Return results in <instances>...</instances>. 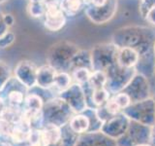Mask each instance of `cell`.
<instances>
[{
	"mask_svg": "<svg viewBox=\"0 0 155 146\" xmlns=\"http://www.w3.org/2000/svg\"><path fill=\"white\" fill-rule=\"evenodd\" d=\"M144 19H145V21L148 22L149 23L155 26V7L152 8L151 10H149L148 13L147 14V16L144 17Z\"/></svg>",
	"mask_w": 155,
	"mask_h": 146,
	"instance_id": "d6a6232c",
	"label": "cell"
},
{
	"mask_svg": "<svg viewBox=\"0 0 155 146\" xmlns=\"http://www.w3.org/2000/svg\"><path fill=\"white\" fill-rule=\"evenodd\" d=\"M78 67H86L92 70L90 52L80 50L76 54V56L74 57V58H73V61H72L70 70H73L74 68H78Z\"/></svg>",
	"mask_w": 155,
	"mask_h": 146,
	"instance_id": "e0dca14e",
	"label": "cell"
},
{
	"mask_svg": "<svg viewBox=\"0 0 155 146\" xmlns=\"http://www.w3.org/2000/svg\"><path fill=\"white\" fill-rule=\"evenodd\" d=\"M28 2H43V0H28Z\"/></svg>",
	"mask_w": 155,
	"mask_h": 146,
	"instance_id": "f35d334b",
	"label": "cell"
},
{
	"mask_svg": "<svg viewBox=\"0 0 155 146\" xmlns=\"http://www.w3.org/2000/svg\"><path fill=\"white\" fill-rule=\"evenodd\" d=\"M42 129L44 130V134H45L48 144L57 143L61 140V127H58L54 124H46Z\"/></svg>",
	"mask_w": 155,
	"mask_h": 146,
	"instance_id": "d6986e66",
	"label": "cell"
},
{
	"mask_svg": "<svg viewBox=\"0 0 155 146\" xmlns=\"http://www.w3.org/2000/svg\"><path fill=\"white\" fill-rule=\"evenodd\" d=\"M67 19L60 7L47 8L44 16V27L51 32H58L66 26Z\"/></svg>",
	"mask_w": 155,
	"mask_h": 146,
	"instance_id": "30bf717a",
	"label": "cell"
},
{
	"mask_svg": "<svg viewBox=\"0 0 155 146\" xmlns=\"http://www.w3.org/2000/svg\"><path fill=\"white\" fill-rule=\"evenodd\" d=\"M137 146H149L147 144H140V145H137Z\"/></svg>",
	"mask_w": 155,
	"mask_h": 146,
	"instance_id": "7bdbcfd3",
	"label": "cell"
},
{
	"mask_svg": "<svg viewBox=\"0 0 155 146\" xmlns=\"http://www.w3.org/2000/svg\"><path fill=\"white\" fill-rule=\"evenodd\" d=\"M140 60L139 53L130 47H117L115 57V63L121 67L134 68Z\"/></svg>",
	"mask_w": 155,
	"mask_h": 146,
	"instance_id": "8fae6325",
	"label": "cell"
},
{
	"mask_svg": "<svg viewBox=\"0 0 155 146\" xmlns=\"http://www.w3.org/2000/svg\"><path fill=\"white\" fill-rule=\"evenodd\" d=\"M44 100L42 97L37 94H29L25 96L23 102V109L42 111L44 107Z\"/></svg>",
	"mask_w": 155,
	"mask_h": 146,
	"instance_id": "7402d4cb",
	"label": "cell"
},
{
	"mask_svg": "<svg viewBox=\"0 0 155 146\" xmlns=\"http://www.w3.org/2000/svg\"><path fill=\"white\" fill-rule=\"evenodd\" d=\"M57 72L58 71L54 67L48 64V63L38 67L36 86L42 88V89H51Z\"/></svg>",
	"mask_w": 155,
	"mask_h": 146,
	"instance_id": "7c38bea8",
	"label": "cell"
},
{
	"mask_svg": "<svg viewBox=\"0 0 155 146\" xmlns=\"http://www.w3.org/2000/svg\"><path fill=\"white\" fill-rule=\"evenodd\" d=\"M16 41V34L12 30H9L0 37V49H7L11 47Z\"/></svg>",
	"mask_w": 155,
	"mask_h": 146,
	"instance_id": "f1b7e54d",
	"label": "cell"
},
{
	"mask_svg": "<svg viewBox=\"0 0 155 146\" xmlns=\"http://www.w3.org/2000/svg\"><path fill=\"white\" fill-rule=\"evenodd\" d=\"M70 129L74 131V133L81 134L87 133V130H89L90 127V120L88 118V116L85 114L78 113L77 115L73 116L70 122L68 123Z\"/></svg>",
	"mask_w": 155,
	"mask_h": 146,
	"instance_id": "5bb4252c",
	"label": "cell"
},
{
	"mask_svg": "<svg viewBox=\"0 0 155 146\" xmlns=\"http://www.w3.org/2000/svg\"><path fill=\"white\" fill-rule=\"evenodd\" d=\"M3 16H4V13L0 11V37H1L2 35H4V34L10 29L6 26V23H5Z\"/></svg>",
	"mask_w": 155,
	"mask_h": 146,
	"instance_id": "1f68e13d",
	"label": "cell"
},
{
	"mask_svg": "<svg viewBox=\"0 0 155 146\" xmlns=\"http://www.w3.org/2000/svg\"><path fill=\"white\" fill-rule=\"evenodd\" d=\"M27 146H48V142L42 128H33L26 142Z\"/></svg>",
	"mask_w": 155,
	"mask_h": 146,
	"instance_id": "44dd1931",
	"label": "cell"
},
{
	"mask_svg": "<svg viewBox=\"0 0 155 146\" xmlns=\"http://www.w3.org/2000/svg\"><path fill=\"white\" fill-rule=\"evenodd\" d=\"M80 48L70 41L62 40L51 46L47 52L48 64L54 67L57 71H68L71 63Z\"/></svg>",
	"mask_w": 155,
	"mask_h": 146,
	"instance_id": "7a4b0ae2",
	"label": "cell"
},
{
	"mask_svg": "<svg viewBox=\"0 0 155 146\" xmlns=\"http://www.w3.org/2000/svg\"><path fill=\"white\" fill-rule=\"evenodd\" d=\"M47 8L43 2H28L26 6V12L29 17L33 19L44 18Z\"/></svg>",
	"mask_w": 155,
	"mask_h": 146,
	"instance_id": "cb8c5ba5",
	"label": "cell"
},
{
	"mask_svg": "<svg viewBox=\"0 0 155 146\" xmlns=\"http://www.w3.org/2000/svg\"><path fill=\"white\" fill-rule=\"evenodd\" d=\"M73 112L69 104L60 96H57L44 104L43 118L46 124H54L62 128L70 122Z\"/></svg>",
	"mask_w": 155,
	"mask_h": 146,
	"instance_id": "3957f363",
	"label": "cell"
},
{
	"mask_svg": "<svg viewBox=\"0 0 155 146\" xmlns=\"http://www.w3.org/2000/svg\"><path fill=\"white\" fill-rule=\"evenodd\" d=\"M43 3L45 4L46 8H51V7H60L61 0H43Z\"/></svg>",
	"mask_w": 155,
	"mask_h": 146,
	"instance_id": "836d02e7",
	"label": "cell"
},
{
	"mask_svg": "<svg viewBox=\"0 0 155 146\" xmlns=\"http://www.w3.org/2000/svg\"><path fill=\"white\" fill-rule=\"evenodd\" d=\"M25 96L19 90H12L7 94V102L9 106L21 107L23 105Z\"/></svg>",
	"mask_w": 155,
	"mask_h": 146,
	"instance_id": "484cf974",
	"label": "cell"
},
{
	"mask_svg": "<svg viewBox=\"0 0 155 146\" xmlns=\"http://www.w3.org/2000/svg\"><path fill=\"white\" fill-rule=\"evenodd\" d=\"M58 96L64 99L75 113H81L86 109L87 100L84 86L75 83L67 90L58 94Z\"/></svg>",
	"mask_w": 155,
	"mask_h": 146,
	"instance_id": "8992f818",
	"label": "cell"
},
{
	"mask_svg": "<svg viewBox=\"0 0 155 146\" xmlns=\"http://www.w3.org/2000/svg\"><path fill=\"white\" fill-rule=\"evenodd\" d=\"M107 85L106 88L113 92H119L124 90L130 81L136 75V68H125L114 63L110 66L106 71Z\"/></svg>",
	"mask_w": 155,
	"mask_h": 146,
	"instance_id": "5b68a950",
	"label": "cell"
},
{
	"mask_svg": "<svg viewBox=\"0 0 155 146\" xmlns=\"http://www.w3.org/2000/svg\"><path fill=\"white\" fill-rule=\"evenodd\" d=\"M153 55H154V58H155V43H154V46H153Z\"/></svg>",
	"mask_w": 155,
	"mask_h": 146,
	"instance_id": "b9f144b4",
	"label": "cell"
},
{
	"mask_svg": "<svg viewBox=\"0 0 155 146\" xmlns=\"http://www.w3.org/2000/svg\"><path fill=\"white\" fill-rule=\"evenodd\" d=\"M0 146H13L9 141L6 140H0Z\"/></svg>",
	"mask_w": 155,
	"mask_h": 146,
	"instance_id": "8d00e7d4",
	"label": "cell"
},
{
	"mask_svg": "<svg viewBox=\"0 0 155 146\" xmlns=\"http://www.w3.org/2000/svg\"><path fill=\"white\" fill-rule=\"evenodd\" d=\"M92 70L86 67H78L71 70V76L76 83L80 85L86 84L89 80Z\"/></svg>",
	"mask_w": 155,
	"mask_h": 146,
	"instance_id": "d4e9b609",
	"label": "cell"
},
{
	"mask_svg": "<svg viewBox=\"0 0 155 146\" xmlns=\"http://www.w3.org/2000/svg\"><path fill=\"white\" fill-rule=\"evenodd\" d=\"M86 85L89 87L90 90H97L106 88L107 85V75L105 71L101 70H93L91 72L88 82Z\"/></svg>",
	"mask_w": 155,
	"mask_h": 146,
	"instance_id": "ac0fdd59",
	"label": "cell"
},
{
	"mask_svg": "<svg viewBox=\"0 0 155 146\" xmlns=\"http://www.w3.org/2000/svg\"><path fill=\"white\" fill-rule=\"evenodd\" d=\"M48 146H62L61 140L59 141V142H57V143H53V144H48Z\"/></svg>",
	"mask_w": 155,
	"mask_h": 146,
	"instance_id": "74e56055",
	"label": "cell"
},
{
	"mask_svg": "<svg viewBox=\"0 0 155 146\" xmlns=\"http://www.w3.org/2000/svg\"><path fill=\"white\" fill-rule=\"evenodd\" d=\"M9 0H0V5L1 4H4V3H6V2H8Z\"/></svg>",
	"mask_w": 155,
	"mask_h": 146,
	"instance_id": "60d3db41",
	"label": "cell"
},
{
	"mask_svg": "<svg viewBox=\"0 0 155 146\" xmlns=\"http://www.w3.org/2000/svg\"><path fill=\"white\" fill-rule=\"evenodd\" d=\"M60 8L66 17H75L85 8L84 0H61Z\"/></svg>",
	"mask_w": 155,
	"mask_h": 146,
	"instance_id": "9a60e30c",
	"label": "cell"
},
{
	"mask_svg": "<svg viewBox=\"0 0 155 146\" xmlns=\"http://www.w3.org/2000/svg\"><path fill=\"white\" fill-rule=\"evenodd\" d=\"M4 22L5 23H6V26L9 27V28H11L15 26V23H16V19H15L14 17V15H12L11 13H6V14H4Z\"/></svg>",
	"mask_w": 155,
	"mask_h": 146,
	"instance_id": "4dcf8cb0",
	"label": "cell"
},
{
	"mask_svg": "<svg viewBox=\"0 0 155 146\" xmlns=\"http://www.w3.org/2000/svg\"><path fill=\"white\" fill-rule=\"evenodd\" d=\"M107 2H108V0H91L89 5H92L94 7H101L104 6Z\"/></svg>",
	"mask_w": 155,
	"mask_h": 146,
	"instance_id": "e575fe53",
	"label": "cell"
},
{
	"mask_svg": "<svg viewBox=\"0 0 155 146\" xmlns=\"http://www.w3.org/2000/svg\"><path fill=\"white\" fill-rule=\"evenodd\" d=\"M23 108L22 107H14V106H5L4 109L0 112V117L14 125L18 123L22 118Z\"/></svg>",
	"mask_w": 155,
	"mask_h": 146,
	"instance_id": "2e32d148",
	"label": "cell"
},
{
	"mask_svg": "<svg viewBox=\"0 0 155 146\" xmlns=\"http://www.w3.org/2000/svg\"><path fill=\"white\" fill-rule=\"evenodd\" d=\"M125 89L128 90V92H125L129 95L132 102L143 100L147 99L148 96V82L145 76H143V74H137L136 73V75L130 81L129 84L126 86Z\"/></svg>",
	"mask_w": 155,
	"mask_h": 146,
	"instance_id": "9c48e42d",
	"label": "cell"
},
{
	"mask_svg": "<svg viewBox=\"0 0 155 146\" xmlns=\"http://www.w3.org/2000/svg\"><path fill=\"white\" fill-rule=\"evenodd\" d=\"M84 3H85V6H87V5H89L90 2H91V0H84Z\"/></svg>",
	"mask_w": 155,
	"mask_h": 146,
	"instance_id": "ab89813d",
	"label": "cell"
},
{
	"mask_svg": "<svg viewBox=\"0 0 155 146\" xmlns=\"http://www.w3.org/2000/svg\"><path fill=\"white\" fill-rule=\"evenodd\" d=\"M5 106H6V105H5V100H4V99L2 96H0V112L4 109Z\"/></svg>",
	"mask_w": 155,
	"mask_h": 146,
	"instance_id": "d590c367",
	"label": "cell"
},
{
	"mask_svg": "<svg viewBox=\"0 0 155 146\" xmlns=\"http://www.w3.org/2000/svg\"><path fill=\"white\" fill-rule=\"evenodd\" d=\"M113 43L116 47H130L136 50L140 57L151 55L155 43V33L145 26H126L119 28L113 34Z\"/></svg>",
	"mask_w": 155,
	"mask_h": 146,
	"instance_id": "6da1fadb",
	"label": "cell"
},
{
	"mask_svg": "<svg viewBox=\"0 0 155 146\" xmlns=\"http://www.w3.org/2000/svg\"><path fill=\"white\" fill-rule=\"evenodd\" d=\"M38 67L31 61L22 60L18 62L14 69V78L26 90L36 86Z\"/></svg>",
	"mask_w": 155,
	"mask_h": 146,
	"instance_id": "52a82bcc",
	"label": "cell"
},
{
	"mask_svg": "<svg viewBox=\"0 0 155 146\" xmlns=\"http://www.w3.org/2000/svg\"><path fill=\"white\" fill-rule=\"evenodd\" d=\"M155 7V0H140L139 5V11L140 16L144 18L149 10Z\"/></svg>",
	"mask_w": 155,
	"mask_h": 146,
	"instance_id": "f546056e",
	"label": "cell"
},
{
	"mask_svg": "<svg viewBox=\"0 0 155 146\" xmlns=\"http://www.w3.org/2000/svg\"><path fill=\"white\" fill-rule=\"evenodd\" d=\"M89 88V87H88ZM110 97V92L107 88L91 90V100L96 106H103Z\"/></svg>",
	"mask_w": 155,
	"mask_h": 146,
	"instance_id": "603a6c76",
	"label": "cell"
},
{
	"mask_svg": "<svg viewBox=\"0 0 155 146\" xmlns=\"http://www.w3.org/2000/svg\"><path fill=\"white\" fill-rule=\"evenodd\" d=\"M117 0H108L104 6L94 7L92 5L85 6V14L92 23L103 24L110 22L117 11Z\"/></svg>",
	"mask_w": 155,
	"mask_h": 146,
	"instance_id": "ba28073f",
	"label": "cell"
},
{
	"mask_svg": "<svg viewBox=\"0 0 155 146\" xmlns=\"http://www.w3.org/2000/svg\"><path fill=\"white\" fill-rule=\"evenodd\" d=\"M71 83H72V76L67 71H58L55 76L52 88H54L58 92V94H60L61 92L67 90L71 86Z\"/></svg>",
	"mask_w": 155,
	"mask_h": 146,
	"instance_id": "ffe728a7",
	"label": "cell"
},
{
	"mask_svg": "<svg viewBox=\"0 0 155 146\" xmlns=\"http://www.w3.org/2000/svg\"><path fill=\"white\" fill-rule=\"evenodd\" d=\"M12 78V71L10 66L5 61H0V92L6 88Z\"/></svg>",
	"mask_w": 155,
	"mask_h": 146,
	"instance_id": "4316f807",
	"label": "cell"
},
{
	"mask_svg": "<svg viewBox=\"0 0 155 146\" xmlns=\"http://www.w3.org/2000/svg\"><path fill=\"white\" fill-rule=\"evenodd\" d=\"M117 47L111 43H102L95 45L90 51L92 70L106 71L115 63Z\"/></svg>",
	"mask_w": 155,
	"mask_h": 146,
	"instance_id": "277c9868",
	"label": "cell"
},
{
	"mask_svg": "<svg viewBox=\"0 0 155 146\" xmlns=\"http://www.w3.org/2000/svg\"><path fill=\"white\" fill-rule=\"evenodd\" d=\"M31 130H32L31 125L22 116L21 120L15 125L12 134L10 136V139L16 144H26L29 138V135L31 134Z\"/></svg>",
	"mask_w": 155,
	"mask_h": 146,
	"instance_id": "4fadbf2b",
	"label": "cell"
},
{
	"mask_svg": "<svg viewBox=\"0 0 155 146\" xmlns=\"http://www.w3.org/2000/svg\"><path fill=\"white\" fill-rule=\"evenodd\" d=\"M154 66H155V65H154Z\"/></svg>",
	"mask_w": 155,
	"mask_h": 146,
	"instance_id": "ee69618b",
	"label": "cell"
},
{
	"mask_svg": "<svg viewBox=\"0 0 155 146\" xmlns=\"http://www.w3.org/2000/svg\"><path fill=\"white\" fill-rule=\"evenodd\" d=\"M15 125L11 122L0 117V136L3 138H10Z\"/></svg>",
	"mask_w": 155,
	"mask_h": 146,
	"instance_id": "83f0119b",
	"label": "cell"
}]
</instances>
